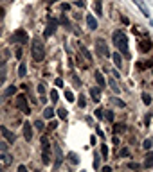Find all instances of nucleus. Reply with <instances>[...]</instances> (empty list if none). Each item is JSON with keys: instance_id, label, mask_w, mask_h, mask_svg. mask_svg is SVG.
<instances>
[{"instance_id": "obj_21", "label": "nucleus", "mask_w": 153, "mask_h": 172, "mask_svg": "<svg viewBox=\"0 0 153 172\" xmlns=\"http://www.w3.org/2000/svg\"><path fill=\"white\" fill-rule=\"evenodd\" d=\"M18 75H20V77H25V75H27V66H25V63H22L20 66H18Z\"/></svg>"}, {"instance_id": "obj_30", "label": "nucleus", "mask_w": 153, "mask_h": 172, "mask_svg": "<svg viewBox=\"0 0 153 172\" xmlns=\"http://www.w3.org/2000/svg\"><path fill=\"white\" fill-rule=\"evenodd\" d=\"M65 97H67V101H69V102H74V99H76V97H74V93H72L70 90L65 91Z\"/></svg>"}, {"instance_id": "obj_45", "label": "nucleus", "mask_w": 153, "mask_h": 172, "mask_svg": "<svg viewBox=\"0 0 153 172\" xmlns=\"http://www.w3.org/2000/svg\"><path fill=\"white\" fill-rule=\"evenodd\" d=\"M101 172H112V169H110L108 165H104V167H103V169H101Z\"/></svg>"}, {"instance_id": "obj_20", "label": "nucleus", "mask_w": 153, "mask_h": 172, "mask_svg": "<svg viewBox=\"0 0 153 172\" xmlns=\"http://www.w3.org/2000/svg\"><path fill=\"white\" fill-rule=\"evenodd\" d=\"M69 162H70L72 165H78V163H79V158H78L76 152H70V154H69Z\"/></svg>"}, {"instance_id": "obj_5", "label": "nucleus", "mask_w": 153, "mask_h": 172, "mask_svg": "<svg viewBox=\"0 0 153 172\" xmlns=\"http://www.w3.org/2000/svg\"><path fill=\"white\" fill-rule=\"evenodd\" d=\"M27 34H25V30L23 29H18L15 34H13V43H20V45H23V43H27Z\"/></svg>"}, {"instance_id": "obj_34", "label": "nucleus", "mask_w": 153, "mask_h": 172, "mask_svg": "<svg viewBox=\"0 0 153 172\" xmlns=\"http://www.w3.org/2000/svg\"><path fill=\"white\" fill-rule=\"evenodd\" d=\"M124 129H126V126H124V124H117V126L113 127V133H115V131L121 133V131H124Z\"/></svg>"}, {"instance_id": "obj_4", "label": "nucleus", "mask_w": 153, "mask_h": 172, "mask_svg": "<svg viewBox=\"0 0 153 172\" xmlns=\"http://www.w3.org/2000/svg\"><path fill=\"white\" fill-rule=\"evenodd\" d=\"M96 50H97V54H99L101 58H110V50H108L106 43H104L103 40H97V41H96Z\"/></svg>"}, {"instance_id": "obj_22", "label": "nucleus", "mask_w": 153, "mask_h": 172, "mask_svg": "<svg viewBox=\"0 0 153 172\" xmlns=\"http://www.w3.org/2000/svg\"><path fill=\"white\" fill-rule=\"evenodd\" d=\"M54 117V110L52 108H45V111H43V118H52Z\"/></svg>"}, {"instance_id": "obj_51", "label": "nucleus", "mask_w": 153, "mask_h": 172, "mask_svg": "<svg viewBox=\"0 0 153 172\" xmlns=\"http://www.w3.org/2000/svg\"><path fill=\"white\" fill-rule=\"evenodd\" d=\"M2 14H4V11H2V9H0V18H2Z\"/></svg>"}, {"instance_id": "obj_13", "label": "nucleus", "mask_w": 153, "mask_h": 172, "mask_svg": "<svg viewBox=\"0 0 153 172\" xmlns=\"http://www.w3.org/2000/svg\"><path fill=\"white\" fill-rule=\"evenodd\" d=\"M133 4H135V6H137V7H139L141 11H142V14L146 16V18H150V9H148V7L144 6V4L141 2V0H133Z\"/></svg>"}, {"instance_id": "obj_37", "label": "nucleus", "mask_w": 153, "mask_h": 172, "mask_svg": "<svg viewBox=\"0 0 153 172\" xmlns=\"http://www.w3.org/2000/svg\"><path fill=\"white\" fill-rule=\"evenodd\" d=\"M101 152H103V156H104V158L108 156V147H106L104 143H101Z\"/></svg>"}, {"instance_id": "obj_2", "label": "nucleus", "mask_w": 153, "mask_h": 172, "mask_svg": "<svg viewBox=\"0 0 153 172\" xmlns=\"http://www.w3.org/2000/svg\"><path fill=\"white\" fill-rule=\"evenodd\" d=\"M31 54H32V59L34 61H41L45 56V49H43V43L40 38H34L31 43Z\"/></svg>"}, {"instance_id": "obj_27", "label": "nucleus", "mask_w": 153, "mask_h": 172, "mask_svg": "<svg viewBox=\"0 0 153 172\" xmlns=\"http://www.w3.org/2000/svg\"><path fill=\"white\" fill-rule=\"evenodd\" d=\"M96 13H97V16H101V14H103V6H101V0H97V2H96Z\"/></svg>"}, {"instance_id": "obj_11", "label": "nucleus", "mask_w": 153, "mask_h": 172, "mask_svg": "<svg viewBox=\"0 0 153 172\" xmlns=\"http://www.w3.org/2000/svg\"><path fill=\"white\" fill-rule=\"evenodd\" d=\"M87 25L90 30H96L97 29V20L94 18V14H87Z\"/></svg>"}, {"instance_id": "obj_53", "label": "nucleus", "mask_w": 153, "mask_h": 172, "mask_svg": "<svg viewBox=\"0 0 153 172\" xmlns=\"http://www.w3.org/2000/svg\"><path fill=\"white\" fill-rule=\"evenodd\" d=\"M81 172H85V170H81Z\"/></svg>"}, {"instance_id": "obj_18", "label": "nucleus", "mask_w": 153, "mask_h": 172, "mask_svg": "<svg viewBox=\"0 0 153 172\" xmlns=\"http://www.w3.org/2000/svg\"><path fill=\"white\" fill-rule=\"evenodd\" d=\"M15 93H16V86H9V88L4 90L2 97H11V95H15Z\"/></svg>"}, {"instance_id": "obj_15", "label": "nucleus", "mask_w": 153, "mask_h": 172, "mask_svg": "<svg viewBox=\"0 0 153 172\" xmlns=\"http://www.w3.org/2000/svg\"><path fill=\"white\" fill-rule=\"evenodd\" d=\"M153 165V151H150L146 154V160H144V169H150Z\"/></svg>"}, {"instance_id": "obj_9", "label": "nucleus", "mask_w": 153, "mask_h": 172, "mask_svg": "<svg viewBox=\"0 0 153 172\" xmlns=\"http://www.w3.org/2000/svg\"><path fill=\"white\" fill-rule=\"evenodd\" d=\"M88 93H90V97H92V101H94V102L101 101V88H90Z\"/></svg>"}, {"instance_id": "obj_32", "label": "nucleus", "mask_w": 153, "mask_h": 172, "mask_svg": "<svg viewBox=\"0 0 153 172\" xmlns=\"http://www.w3.org/2000/svg\"><path fill=\"white\" fill-rule=\"evenodd\" d=\"M151 145H153L151 140H144V143H142V147L146 149V151H151Z\"/></svg>"}, {"instance_id": "obj_7", "label": "nucleus", "mask_w": 153, "mask_h": 172, "mask_svg": "<svg viewBox=\"0 0 153 172\" xmlns=\"http://www.w3.org/2000/svg\"><path fill=\"white\" fill-rule=\"evenodd\" d=\"M23 138H25L27 142H31V140H32V126L29 124V120L23 122Z\"/></svg>"}, {"instance_id": "obj_52", "label": "nucleus", "mask_w": 153, "mask_h": 172, "mask_svg": "<svg viewBox=\"0 0 153 172\" xmlns=\"http://www.w3.org/2000/svg\"><path fill=\"white\" fill-rule=\"evenodd\" d=\"M51 2H58V0H51Z\"/></svg>"}, {"instance_id": "obj_33", "label": "nucleus", "mask_w": 153, "mask_h": 172, "mask_svg": "<svg viewBox=\"0 0 153 172\" xmlns=\"http://www.w3.org/2000/svg\"><path fill=\"white\" fill-rule=\"evenodd\" d=\"M79 49H81V52H83V54H85V58H87V61H90V59H92V58H90V52L87 50V49H85L83 45H79Z\"/></svg>"}, {"instance_id": "obj_14", "label": "nucleus", "mask_w": 153, "mask_h": 172, "mask_svg": "<svg viewBox=\"0 0 153 172\" xmlns=\"http://www.w3.org/2000/svg\"><path fill=\"white\" fill-rule=\"evenodd\" d=\"M40 143H41V151H51V142H49L47 136H41Z\"/></svg>"}, {"instance_id": "obj_28", "label": "nucleus", "mask_w": 153, "mask_h": 172, "mask_svg": "<svg viewBox=\"0 0 153 172\" xmlns=\"http://www.w3.org/2000/svg\"><path fill=\"white\" fill-rule=\"evenodd\" d=\"M110 86H112V90L115 91V93H119V91H121V88L117 86V82H115V79H110Z\"/></svg>"}, {"instance_id": "obj_38", "label": "nucleus", "mask_w": 153, "mask_h": 172, "mask_svg": "<svg viewBox=\"0 0 153 172\" xmlns=\"http://www.w3.org/2000/svg\"><path fill=\"white\" fill-rule=\"evenodd\" d=\"M119 154H121V156H128V154H130V149H128V147H122Z\"/></svg>"}, {"instance_id": "obj_43", "label": "nucleus", "mask_w": 153, "mask_h": 172, "mask_svg": "<svg viewBox=\"0 0 153 172\" xmlns=\"http://www.w3.org/2000/svg\"><path fill=\"white\" fill-rule=\"evenodd\" d=\"M150 118H151V115H150V113H148V115H146V117H144V124H146V126H148V124H150Z\"/></svg>"}, {"instance_id": "obj_8", "label": "nucleus", "mask_w": 153, "mask_h": 172, "mask_svg": "<svg viewBox=\"0 0 153 172\" xmlns=\"http://www.w3.org/2000/svg\"><path fill=\"white\" fill-rule=\"evenodd\" d=\"M56 29H58V20L49 18V25H47V30H45V36H52Z\"/></svg>"}, {"instance_id": "obj_23", "label": "nucleus", "mask_w": 153, "mask_h": 172, "mask_svg": "<svg viewBox=\"0 0 153 172\" xmlns=\"http://www.w3.org/2000/svg\"><path fill=\"white\" fill-rule=\"evenodd\" d=\"M58 117H60V120H67V110L65 108H58Z\"/></svg>"}, {"instance_id": "obj_25", "label": "nucleus", "mask_w": 153, "mask_h": 172, "mask_svg": "<svg viewBox=\"0 0 153 172\" xmlns=\"http://www.w3.org/2000/svg\"><path fill=\"white\" fill-rule=\"evenodd\" d=\"M141 99H142V102L146 104V106H150V104H151V97H150V93H142V95H141Z\"/></svg>"}, {"instance_id": "obj_26", "label": "nucleus", "mask_w": 153, "mask_h": 172, "mask_svg": "<svg viewBox=\"0 0 153 172\" xmlns=\"http://www.w3.org/2000/svg\"><path fill=\"white\" fill-rule=\"evenodd\" d=\"M112 59H113V63H115V66H117V68H121V56H119V54H113L112 56Z\"/></svg>"}, {"instance_id": "obj_48", "label": "nucleus", "mask_w": 153, "mask_h": 172, "mask_svg": "<svg viewBox=\"0 0 153 172\" xmlns=\"http://www.w3.org/2000/svg\"><path fill=\"white\" fill-rule=\"evenodd\" d=\"M18 172H27V169H25V165H20V167H18Z\"/></svg>"}, {"instance_id": "obj_39", "label": "nucleus", "mask_w": 153, "mask_h": 172, "mask_svg": "<svg viewBox=\"0 0 153 172\" xmlns=\"http://www.w3.org/2000/svg\"><path fill=\"white\" fill-rule=\"evenodd\" d=\"M128 167H130V169H133V170H137V169H139L141 165H139V163H135V162H132L130 165H128Z\"/></svg>"}, {"instance_id": "obj_31", "label": "nucleus", "mask_w": 153, "mask_h": 172, "mask_svg": "<svg viewBox=\"0 0 153 172\" xmlns=\"http://www.w3.org/2000/svg\"><path fill=\"white\" fill-rule=\"evenodd\" d=\"M58 99H60V95H58V90H52V91H51V101H52V102H58Z\"/></svg>"}, {"instance_id": "obj_1", "label": "nucleus", "mask_w": 153, "mask_h": 172, "mask_svg": "<svg viewBox=\"0 0 153 172\" xmlns=\"http://www.w3.org/2000/svg\"><path fill=\"white\" fill-rule=\"evenodd\" d=\"M112 41L113 45L117 47V50L121 52L122 56H130V49H128V38H126V34L122 32V30H115L112 34Z\"/></svg>"}, {"instance_id": "obj_42", "label": "nucleus", "mask_w": 153, "mask_h": 172, "mask_svg": "<svg viewBox=\"0 0 153 172\" xmlns=\"http://www.w3.org/2000/svg\"><path fill=\"white\" fill-rule=\"evenodd\" d=\"M56 126H58V122H56V120H52L51 124H49V129H51V131H52V129H54Z\"/></svg>"}, {"instance_id": "obj_12", "label": "nucleus", "mask_w": 153, "mask_h": 172, "mask_svg": "<svg viewBox=\"0 0 153 172\" xmlns=\"http://www.w3.org/2000/svg\"><path fill=\"white\" fill-rule=\"evenodd\" d=\"M6 75H7V65H6V61H4V63H0V86L6 81Z\"/></svg>"}, {"instance_id": "obj_17", "label": "nucleus", "mask_w": 153, "mask_h": 172, "mask_svg": "<svg viewBox=\"0 0 153 172\" xmlns=\"http://www.w3.org/2000/svg\"><path fill=\"white\" fill-rule=\"evenodd\" d=\"M151 47H153L151 41H148V40H146V41H141V45H139V49H141L142 52H148L150 49H151Z\"/></svg>"}, {"instance_id": "obj_16", "label": "nucleus", "mask_w": 153, "mask_h": 172, "mask_svg": "<svg viewBox=\"0 0 153 172\" xmlns=\"http://www.w3.org/2000/svg\"><path fill=\"white\" fill-rule=\"evenodd\" d=\"M41 162H43V165L51 163V151H41Z\"/></svg>"}, {"instance_id": "obj_29", "label": "nucleus", "mask_w": 153, "mask_h": 172, "mask_svg": "<svg viewBox=\"0 0 153 172\" xmlns=\"http://www.w3.org/2000/svg\"><path fill=\"white\" fill-rule=\"evenodd\" d=\"M104 118H106L108 122H113V118H115V117H113V111H110V110L104 111Z\"/></svg>"}, {"instance_id": "obj_36", "label": "nucleus", "mask_w": 153, "mask_h": 172, "mask_svg": "<svg viewBox=\"0 0 153 172\" xmlns=\"http://www.w3.org/2000/svg\"><path fill=\"white\" fill-rule=\"evenodd\" d=\"M112 101L115 102V104H117V106H119V108H124V106H126V104H124V102H122L121 99H117V97H113Z\"/></svg>"}, {"instance_id": "obj_49", "label": "nucleus", "mask_w": 153, "mask_h": 172, "mask_svg": "<svg viewBox=\"0 0 153 172\" xmlns=\"http://www.w3.org/2000/svg\"><path fill=\"white\" fill-rule=\"evenodd\" d=\"M97 134H99V136H101V140H104V133H103L101 129H97Z\"/></svg>"}, {"instance_id": "obj_47", "label": "nucleus", "mask_w": 153, "mask_h": 172, "mask_svg": "<svg viewBox=\"0 0 153 172\" xmlns=\"http://www.w3.org/2000/svg\"><path fill=\"white\" fill-rule=\"evenodd\" d=\"M61 23H63V25H69V20H67V18H65V16H61Z\"/></svg>"}, {"instance_id": "obj_41", "label": "nucleus", "mask_w": 153, "mask_h": 172, "mask_svg": "<svg viewBox=\"0 0 153 172\" xmlns=\"http://www.w3.org/2000/svg\"><path fill=\"white\" fill-rule=\"evenodd\" d=\"M7 151V143H2L0 142V152H6Z\"/></svg>"}, {"instance_id": "obj_35", "label": "nucleus", "mask_w": 153, "mask_h": 172, "mask_svg": "<svg viewBox=\"0 0 153 172\" xmlns=\"http://www.w3.org/2000/svg\"><path fill=\"white\" fill-rule=\"evenodd\" d=\"M34 127L43 131V129H45V126H43V120H36V122H34Z\"/></svg>"}, {"instance_id": "obj_24", "label": "nucleus", "mask_w": 153, "mask_h": 172, "mask_svg": "<svg viewBox=\"0 0 153 172\" xmlns=\"http://www.w3.org/2000/svg\"><path fill=\"white\" fill-rule=\"evenodd\" d=\"M94 115H96V118H97V120H103V118H104V110H103V108H97Z\"/></svg>"}, {"instance_id": "obj_10", "label": "nucleus", "mask_w": 153, "mask_h": 172, "mask_svg": "<svg viewBox=\"0 0 153 172\" xmlns=\"http://www.w3.org/2000/svg\"><path fill=\"white\" fill-rule=\"evenodd\" d=\"M94 77H96V81H97V84H99V86H97V88H104V86H106V79H104V75H103L101 72H96V74H94Z\"/></svg>"}, {"instance_id": "obj_19", "label": "nucleus", "mask_w": 153, "mask_h": 172, "mask_svg": "<svg viewBox=\"0 0 153 172\" xmlns=\"http://www.w3.org/2000/svg\"><path fill=\"white\" fill-rule=\"evenodd\" d=\"M36 90H38V93H40V97H41V102H45V84H43V82H40Z\"/></svg>"}, {"instance_id": "obj_44", "label": "nucleus", "mask_w": 153, "mask_h": 172, "mask_svg": "<svg viewBox=\"0 0 153 172\" xmlns=\"http://www.w3.org/2000/svg\"><path fill=\"white\" fill-rule=\"evenodd\" d=\"M79 108H85V97H79Z\"/></svg>"}, {"instance_id": "obj_6", "label": "nucleus", "mask_w": 153, "mask_h": 172, "mask_svg": "<svg viewBox=\"0 0 153 172\" xmlns=\"http://www.w3.org/2000/svg\"><path fill=\"white\" fill-rule=\"evenodd\" d=\"M0 133H2V136H4V138H6V140H7L9 143H15L16 136H15V133H11L9 129L6 127V126H2V127H0Z\"/></svg>"}, {"instance_id": "obj_40", "label": "nucleus", "mask_w": 153, "mask_h": 172, "mask_svg": "<svg viewBox=\"0 0 153 172\" xmlns=\"http://www.w3.org/2000/svg\"><path fill=\"white\" fill-rule=\"evenodd\" d=\"M56 86H58V88H60V86H63V79H61V77H56Z\"/></svg>"}, {"instance_id": "obj_50", "label": "nucleus", "mask_w": 153, "mask_h": 172, "mask_svg": "<svg viewBox=\"0 0 153 172\" xmlns=\"http://www.w3.org/2000/svg\"><path fill=\"white\" fill-rule=\"evenodd\" d=\"M69 7H70L69 4H61V9H63V11H67V9H69Z\"/></svg>"}, {"instance_id": "obj_46", "label": "nucleus", "mask_w": 153, "mask_h": 172, "mask_svg": "<svg viewBox=\"0 0 153 172\" xmlns=\"http://www.w3.org/2000/svg\"><path fill=\"white\" fill-rule=\"evenodd\" d=\"M76 6H78V7H85V2H83V0H78Z\"/></svg>"}, {"instance_id": "obj_3", "label": "nucleus", "mask_w": 153, "mask_h": 172, "mask_svg": "<svg viewBox=\"0 0 153 172\" xmlns=\"http://www.w3.org/2000/svg\"><path fill=\"white\" fill-rule=\"evenodd\" d=\"M16 108H18L20 111H23L25 115H29V113H31L29 102H27V97H25V95H22V93H20V95L16 97Z\"/></svg>"}]
</instances>
